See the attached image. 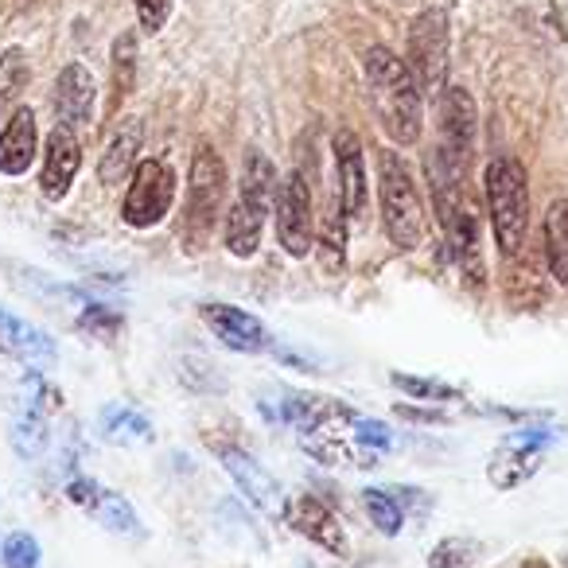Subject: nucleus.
I'll return each instance as SVG.
<instances>
[{
    "label": "nucleus",
    "mask_w": 568,
    "mask_h": 568,
    "mask_svg": "<svg viewBox=\"0 0 568 568\" xmlns=\"http://www.w3.org/2000/svg\"><path fill=\"white\" fill-rule=\"evenodd\" d=\"M366 82H371V98L378 121L397 144H417L425 133V94H420L417 79L409 67L386 48L366 51Z\"/></svg>",
    "instance_id": "f257e3e1"
},
{
    "label": "nucleus",
    "mask_w": 568,
    "mask_h": 568,
    "mask_svg": "<svg viewBox=\"0 0 568 568\" xmlns=\"http://www.w3.org/2000/svg\"><path fill=\"white\" fill-rule=\"evenodd\" d=\"M378 199H382V222H386V234L397 250H417L425 242V203H420V191L413 183L409 168L397 152H382L378 156Z\"/></svg>",
    "instance_id": "f03ea898"
},
{
    "label": "nucleus",
    "mask_w": 568,
    "mask_h": 568,
    "mask_svg": "<svg viewBox=\"0 0 568 568\" xmlns=\"http://www.w3.org/2000/svg\"><path fill=\"white\" fill-rule=\"evenodd\" d=\"M487 206H490V226H495V242L506 257L526 245L529 230V180L526 168L514 156H498L487 168Z\"/></svg>",
    "instance_id": "7ed1b4c3"
},
{
    "label": "nucleus",
    "mask_w": 568,
    "mask_h": 568,
    "mask_svg": "<svg viewBox=\"0 0 568 568\" xmlns=\"http://www.w3.org/2000/svg\"><path fill=\"white\" fill-rule=\"evenodd\" d=\"M222 199H226V164H222V156L211 144H199L187 175V226H183L191 242H195L191 250H203V242L211 237Z\"/></svg>",
    "instance_id": "20e7f679"
},
{
    "label": "nucleus",
    "mask_w": 568,
    "mask_h": 568,
    "mask_svg": "<svg viewBox=\"0 0 568 568\" xmlns=\"http://www.w3.org/2000/svg\"><path fill=\"white\" fill-rule=\"evenodd\" d=\"M448 12L444 9H425L409 28V74L417 79L420 94L440 98L444 82H448Z\"/></svg>",
    "instance_id": "39448f33"
},
{
    "label": "nucleus",
    "mask_w": 568,
    "mask_h": 568,
    "mask_svg": "<svg viewBox=\"0 0 568 568\" xmlns=\"http://www.w3.org/2000/svg\"><path fill=\"white\" fill-rule=\"evenodd\" d=\"M175 203V172L164 160H141L129 183L125 206H121V219L136 230H149L172 211Z\"/></svg>",
    "instance_id": "423d86ee"
},
{
    "label": "nucleus",
    "mask_w": 568,
    "mask_h": 568,
    "mask_svg": "<svg viewBox=\"0 0 568 568\" xmlns=\"http://www.w3.org/2000/svg\"><path fill=\"white\" fill-rule=\"evenodd\" d=\"M312 187L304 180V172H288L276 191V237L293 257H308L312 250Z\"/></svg>",
    "instance_id": "0eeeda50"
},
{
    "label": "nucleus",
    "mask_w": 568,
    "mask_h": 568,
    "mask_svg": "<svg viewBox=\"0 0 568 568\" xmlns=\"http://www.w3.org/2000/svg\"><path fill=\"white\" fill-rule=\"evenodd\" d=\"M214 452H219L226 475L237 483V490H242V495L250 498L261 514H268V518H284V510H288V498H284L281 483H276L273 475H268L265 467L250 456V452L234 448V444H214Z\"/></svg>",
    "instance_id": "6e6552de"
},
{
    "label": "nucleus",
    "mask_w": 568,
    "mask_h": 568,
    "mask_svg": "<svg viewBox=\"0 0 568 568\" xmlns=\"http://www.w3.org/2000/svg\"><path fill=\"white\" fill-rule=\"evenodd\" d=\"M67 498H71L74 506H82L94 521H102L110 534L144 537V526H141V518H136L133 503H129L125 495H118V490L98 487L94 479H74L71 487H67Z\"/></svg>",
    "instance_id": "1a4fd4ad"
},
{
    "label": "nucleus",
    "mask_w": 568,
    "mask_h": 568,
    "mask_svg": "<svg viewBox=\"0 0 568 568\" xmlns=\"http://www.w3.org/2000/svg\"><path fill=\"white\" fill-rule=\"evenodd\" d=\"M199 316H203V324L211 327L222 347L242 351V355H261V351H268L265 324H261L257 316H250V312L234 308V304H203Z\"/></svg>",
    "instance_id": "9d476101"
},
{
    "label": "nucleus",
    "mask_w": 568,
    "mask_h": 568,
    "mask_svg": "<svg viewBox=\"0 0 568 568\" xmlns=\"http://www.w3.org/2000/svg\"><path fill=\"white\" fill-rule=\"evenodd\" d=\"M549 440L552 436L541 433V428L514 433L510 440L495 452V459H490V467H487L490 483H495L498 490H510V487H518V483H526L529 475L537 471V459H541V448Z\"/></svg>",
    "instance_id": "9b49d317"
},
{
    "label": "nucleus",
    "mask_w": 568,
    "mask_h": 568,
    "mask_svg": "<svg viewBox=\"0 0 568 568\" xmlns=\"http://www.w3.org/2000/svg\"><path fill=\"white\" fill-rule=\"evenodd\" d=\"M284 521H288L301 537L316 541L320 549L339 552V557L347 552V534H343L339 518H335L332 506L320 503L316 495H296L293 503H288V510H284Z\"/></svg>",
    "instance_id": "f8f14e48"
},
{
    "label": "nucleus",
    "mask_w": 568,
    "mask_h": 568,
    "mask_svg": "<svg viewBox=\"0 0 568 568\" xmlns=\"http://www.w3.org/2000/svg\"><path fill=\"white\" fill-rule=\"evenodd\" d=\"M332 152H335V172H339V203L351 219L366 211V160H363V144L351 129H339L332 136Z\"/></svg>",
    "instance_id": "ddd939ff"
},
{
    "label": "nucleus",
    "mask_w": 568,
    "mask_h": 568,
    "mask_svg": "<svg viewBox=\"0 0 568 568\" xmlns=\"http://www.w3.org/2000/svg\"><path fill=\"white\" fill-rule=\"evenodd\" d=\"M79 164H82V149L74 129L55 125L48 136V156H43V195L63 199L71 191L74 175H79Z\"/></svg>",
    "instance_id": "4468645a"
},
{
    "label": "nucleus",
    "mask_w": 568,
    "mask_h": 568,
    "mask_svg": "<svg viewBox=\"0 0 568 568\" xmlns=\"http://www.w3.org/2000/svg\"><path fill=\"white\" fill-rule=\"evenodd\" d=\"M55 113H59V125L67 129H82L94 118V79H90V71L82 63L63 67V74H59Z\"/></svg>",
    "instance_id": "2eb2a0df"
},
{
    "label": "nucleus",
    "mask_w": 568,
    "mask_h": 568,
    "mask_svg": "<svg viewBox=\"0 0 568 568\" xmlns=\"http://www.w3.org/2000/svg\"><path fill=\"white\" fill-rule=\"evenodd\" d=\"M36 144H40V129H36L32 110H17L0 133V172L4 175H24L36 160Z\"/></svg>",
    "instance_id": "dca6fc26"
},
{
    "label": "nucleus",
    "mask_w": 568,
    "mask_h": 568,
    "mask_svg": "<svg viewBox=\"0 0 568 568\" xmlns=\"http://www.w3.org/2000/svg\"><path fill=\"white\" fill-rule=\"evenodd\" d=\"M141 136H144V125L141 118H125L121 129L113 133V141L105 144L102 152V164H98V180L102 183H121L129 172H136V152H141Z\"/></svg>",
    "instance_id": "f3484780"
},
{
    "label": "nucleus",
    "mask_w": 568,
    "mask_h": 568,
    "mask_svg": "<svg viewBox=\"0 0 568 568\" xmlns=\"http://www.w3.org/2000/svg\"><path fill=\"white\" fill-rule=\"evenodd\" d=\"M0 347L24 358V363H51L55 358V343L40 327L24 324V320L9 316V312H0Z\"/></svg>",
    "instance_id": "a211bd4d"
},
{
    "label": "nucleus",
    "mask_w": 568,
    "mask_h": 568,
    "mask_svg": "<svg viewBox=\"0 0 568 568\" xmlns=\"http://www.w3.org/2000/svg\"><path fill=\"white\" fill-rule=\"evenodd\" d=\"M265 214L268 211H261L257 203H250V199L237 195V203L230 206V214H226V250L234 253V257H250V253H257Z\"/></svg>",
    "instance_id": "6ab92c4d"
},
{
    "label": "nucleus",
    "mask_w": 568,
    "mask_h": 568,
    "mask_svg": "<svg viewBox=\"0 0 568 568\" xmlns=\"http://www.w3.org/2000/svg\"><path fill=\"white\" fill-rule=\"evenodd\" d=\"M237 195L257 203L261 211H268L276 199V168L265 152L250 149L245 152V164H242V183H237Z\"/></svg>",
    "instance_id": "aec40b11"
},
{
    "label": "nucleus",
    "mask_w": 568,
    "mask_h": 568,
    "mask_svg": "<svg viewBox=\"0 0 568 568\" xmlns=\"http://www.w3.org/2000/svg\"><path fill=\"white\" fill-rule=\"evenodd\" d=\"M545 261L549 273L568 288V199H557L545 214Z\"/></svg>",
    "instance_id": "412c9836"
},
{
    "label": "nucleus",
    "mask_w": 568,
    "mask_h": 568,
    "mask_svg": "<svg viewBox=\"0 0 568 568\" xmlns=\"http://www.w3.org/2000/svg\"><path fill=\"white\" fill-rule=\"evenodd\" d=\"M102 433L110 444H149L152 440V425L144 413L129 409V405H110L102 413Z\"/></svg>",
    "instance_id": "4be33fe9"
},
{
    "label": "nucleus",
    "mask_w": 568,
    "mask_h": 568,
    "mask_svg": "<svg viewBox=\"0 0 568 568\" xmlns=\"http://www.w3.org/2000/svg\"><path fill=\"white\" fill-rule=\"evenodd\" d=\"M12 452H17L20 459H36L43 456V448H48V417L36 409H20L17 417H12Z\"/></svg>",
    "instance_id": "5701e85b"
},
{
    "label": "nucleus",
    "mask_w": 568,
    "mask_h": 568,
    "mask_svg": "<svg viewBox=\"0 0 568 568\" xmlns=\"http://www.w3.org/2000/svg\"><path fill=\"white\" fill-rule=\"evenodd\" d=\"M363 506L371 514V526L386 537H397L405 529V506L394 490H382V487H366L363 490Z\"/></svg>",
    "instance_id": "b1692460"
},
{
    "label": "nucleus",
    "mask_w": 568,
    "mask_h": 568,
    "mask_svg": "<svg viewBox=\"0 0 568 568\" xmlns=\"http://www.w3.org/2000/svg\"><path fill=\"white\" fill-rule=\"evenodd\" d=\"M343 203L339 195L332 199V214L324 222V237H320V253H324V268L327 273H339L343 261H347V222H343Z\"/></svg>",
    "instance_id": "393cba45"
},
{
    "label": "nucleus",
    "mask_w": 568,
    "mask_h": 568,
    "mask_svg": "<svg viewBox=\"0 0 568 568\" xmlns=\"http://www.w3.org/2000/svg\"><path fill=\"white\" fill-rule=\"evenodd\" d=\"M133 82H136V36L133 32H121L118 43H113V98H125L133 94Z\"/></svg>",
    "instance_id": "a878e982"
},
{
    "label": "nucleus",
    "mask_w": 568,
    "mask_h": 568,
    "mask_svg": "<svg viewBox=\"0 0 568 568\" xmlns=\"http://www.w3.org/2000/svg\"><path fill=\"white\" fill-rule=\"evenodd\" d=\"M28 79H32V71H28V59L20 48H9L4 55H0V110L9 102H17L20 90L28 87Z\"/></svg>",
    "instance_id": "bb28decb"
},
{
    "label": "nucleus",
    "mask_w": 568,
    "mask_h": 568,
    "mask_svg": "<svg viewBox=\"0 0 568 568\" xmlns=\"http://www.w3.org/2000/svg\"><path fill=\"white\" fill-rule=\"evenodd\" d=\"M475 560H479V541H471V537H444L428 552V568H471Z\"/></svg>",
    "instance_id": "cd10ccee"
},
{
    "label": "nucleus",
    "mask_w": 568,
    "mask_h": 568,
    "mask_svg": "<svg viewBox=\"0 0 568 568\" xmlns=\"http://www.w3.org/2000/svg\"><path fill=\"white\" fill-rule=\"evenodd\" d=\"M389 382H394L402 394L409 397H420V402H456L459 389L448 386V382H433V378H413V374H389Z\"/></svg>",
    "instance_id": "c85d7f7f"
},
{
    "label": "nucleus",
    "mask_w": 568,
    "mask_h": 568,
    "mask_svg": "<svg viewBox=\"0 0 568 568\" xmlns=\"http://www.w3.org/2000/svg\"><path fill=\"white\" fill-rule=\"evenodd\" d=\"M0 560H4V568H40V560H43L40 541H36L32 534H24V529H17V534L4 537Z\"/></svg>",
    "instance_id": "c756f323"
},
{
    "label": "nucleus",
    "mask_w": 568,
    "mask_h": 568,
    "mask_svg": "<svg viewBox=\"0 0 568 568\" xmlns=\"http://www.w3.org/2000/svg\"><path fill=\"white\" fill-rule=\"evenodd\" d=\"M79 327L90 335H98L102 343H113L121 332V316L113 308H105V304L87 301V308H82V316H79Z\"/></svg>",
    "instance_id": "7c9ffc66"
},
{
    "label": "nucleus",
    "mask_w": 568,
    "mask_h": 568,
    "mask_svg": "<svg viewBox=\"0 0 568 568\" xmlns=\"http://www.w3.org/2000/svg\"><path fill=\"white\" fill-rule=\"evenodd\" d=\"M355 440L363 444L366 452H374V456H382V452H389V444H394V433H389L382 420H371V417H358L355 420Z\"/></svg>",
    "instance_id": "2f4dec72"
},
{
    "label": "nucleus",
    "mask_w": 568,
    "mask_h": 568,
    "mask_svg": "<svg viewBox=\"0 0 568 568\" xmlns=\"http://www.w3.org/2000/svg\"><path fill=\"white\" fill-rule=\"evenodd\" d=\"M133 4L144 32H160L168 24V17H172V0H133Z\"/></svg>",
    "instance_id": "473e14b6"
},
{
    "label": "nucleus",
    "mask_w": 568,
    "mask_h": 568,
    "mask_svg": "<svg viewBox=\"0 0 568 568\" xmlns=\"http://www.w3.org/2000/svg\"><path fill=\"white\" fill-rule=\"evenodd\" d=\"M521 568H545V565H541V560H534V565H521Z\"/></svg>",
    "instance_id": "72a5a7b5"
},
{
    "label": "nucleus",
    "mask_w": 568,
    "mask_h": 568,
    "mask_svg": "<svg viewBox=\"0 0 568 568\" xmlns=\"http://www.w3.org/2000/svg\"><path fill=\"white\" fill-rule=\"evenodd\" d=\"M0 552H4V537H0Z\"/></svg>",
    "instance_id": "f704fd0d"
}]
</instances>
